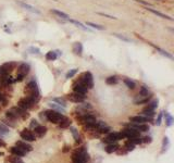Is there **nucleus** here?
<instances>
[{
	"mask_svg": "<svg viewBox=\"0 0 174 163\" xmlns=\"http://www.w3.org/2000/svg\"><path fill=\"white\" fill-rule=\"evenodd\" d=\"M69 150H70V147H69V146H64V148H63V152H68Z\"/></svg>",
	"mask_w": 174,
	"mask_h": 163,
	"instance_id": "8fccbe9b",
	"label": "nucleus"
},
{
	"mask_svg": "<svg viewBox=\"0 0 174 163\" xmlns=\"http://www.w3.org/2000/svg\"><path fill=\"white\" fill-rule=\"evenodd\" d=\"M125 136L124 134L120 132V133H112V134H109L107 136L106 138L102 139L103 142H106V144H113V142H117L119 140H122V139H124Z\"/></svg>",
	"mask_w": 174,
	"mask_h": 163,
	"instance_id": "423d86ee",
	"label": "nucleus"
},
{
	"mask_svg": "<svg viewBox=\"0 0 174 163\" xmlns=\"http://www.w3.org/2000/svg\"><path fill=\"white\" fill-rule=\"evenodd\" d=\"M161 120H162V112H161V113L159 114V115H158V119H157V125H160L161 124Z\"/></svg>",
	"mask_w": 174,
	"mask_h": 163,
	"instance_id": "de8ad7c7",
	"label": "nucleus"
},
{
	"mask_svg": "<svg viewBox=\"0 0 174 163\" xmlns=\"http://www.w3.org/2000/svg\"><path fill=\"white\" fill-rule=\"evenodd\" d=\"M72 124V121L69 119V117H62V120L59 122V127L60 128H68L70 127Z\"/></svg>",
	"mask_w": 174,
	"mask_h": 163,
	"instance_id": "412c9836",
	"label": "nucleus"
},
{
	"mask_svg": "<svg viewBox=\"0 0 174 163\" xmlns=\"http://www.w3.org/2000/svg\"><path fill=\"white\" fill-rule=\"evenodd\" d=\"M57 58H58V56L54 51H49V52L46 54V60H48V61H53V60H56Z\"/></svg>",
	"mask_w": 174,
	"mask_h": 163,
	"instance_id": "7c9ffc66",
	"label": "nucleus"
},
{
	"mask_svg": "<svg viewBox=\"0 0 174 163\" xmlns=\"http://www.w3.org/2000/svg\"><path fill=\"white\" fill-rule=\"evenodd\" d=\"M69 100L72 101V102H75V103H81V102H84L86 99V95L84 94H78V92H72L68 96Z\"/></svg>",
	"mask_w": 174,
	"mask_h": 163,
	"instance_id": "9d476101",
	"label": "nucleus"
},
{
	"mask_svg": "<svg viewBox=\"0 0 174 163\" xmlns=\"http://www.w3.org/2000/svg\"><path fill=\"white\" fill-rule=\"evenodd\" d=\"M124 148H125V150H126V151H133V150H134V149H135V145H134V144H132L131 142H125V145H124Z\"/></svg>",
	"mask_w": 174,
	"mask_h": 163,
	"instance_id": "72a5a7b5",
	"label": "nucleus"
},
{
	"mask_svg": "<svg viewBox=\"0 0 174 163\" xmlns=\"http://www.w3.org/2000/svg\"><path fill=\"white\" fill-rule=\"evenodd\" d=\"M36 126H38V122L36 120H32V122H31V127L35 128Z\"/></svg>",
	"mask_w": 174,
	"mask_h": 163,
	"instance_id": "a18cd8bd",
	"label": "nucleus"
},
{
	"mask_svg": "<svg viewBox=\"0 0 174 163\" xmlns=\"http://www.w3.org/2000/svg\"><path fill=\"white\" fill-rule=\"evenodd\" d=\"M148 11H150V12H153V14H156V15H158V16H160V18H162V19H168V20H171L172 21V19L171 18H169L168 15H164V14H162V13H160V12H158V11H156V10H153V9H147Z\"/></svg>",
	"mask_w": 174,
	"mask_h": 163,
	"instance_id": "473e14b6",
	"label": "nucleus"
},
{
	"mask_svg": "<svg viewBox=\"0 0 174 163\" xmlns=\"http://www.w3.org/2000/svg\"><path fill=\"white\" fill-rule=\"evenodd\" d=\"M29 65L27 63H21L18 66V73H16V77L14 82H22L24 77L29 74Z\"/></svg>",
	"mask_w": 174,
	"mask_h": 163,
	"instance_id": "39448f33",
	"label": "nucleus"
},
{
	"mask_svg": "<svg viewBox=\"0 0 174 163\" xmlns=\"http://www.w3.org/2000/svg\"><path fill=\"white\" fill-rule=\"evenodd\" d=\"M153 120V117H147L144 115H136V117H130V122L131 123H138V124H142L146 122H149Z\"/></svg>",
	"mask_w": 174,
	"mask_h": 163,
	"instance_id": "4468645a",
	"label": "nucleus"
},
{
	"mask_svg": "<svg viewBox=\"0 0 174 163\" xmlns=\"http://www.w3.org/2000/svg\"><path fill=\"white\" fill-rule=\"evenodd\" d=\"M10 152L13 154V156H16V157H24L26 154L24 150H22L21 148H19V147H11L10 148Z\"/></svg>",
	"mask_w": 174,
	"mask_h": 163,
	"instance_id": "6ab92c4d",
	"label": "nucleus"
},
{
	"mask_svg": "<svg viewBox=\"0 0 174 163\" xmlns=\"http://www.w3.org/2000/svg\"><path fill=\"white\" fill-rule=\"evenodd\" d=\"M69 21L71 22V23H73V24H75L77 27H79L81 29H83V31H88V29L87 27H85L84 25L81 23V22H77V21H75V20H69Z\"/></svg>",
	"mask_w": 174,
	"mask_h": 163,
	"instance_id": "c9c22d12",
	"label": "nucleus"
},
{
	"mask_svg": "<svg viewBox=\"0 0 174 163\" xmlns=\"http://www.w3.org/2000/svg\"><path fill=\"white\" fill-rule=\"evenodd\" d=\"M24 94L25 96L29 98V99L34 101L35 103H37L40 99V92H39V89H38V86L36 84L35 81H31L26 85L24 89Z\"/></svg>",
	"mask_w": 174,
	"mask_h": 163,
	"instance_id": "f257e3e1",
	"label": "nucleus"
},
{
	"mask_svg": "<svg viewBox=\"0 0 174 163\" xmlns=\"http://www.w3.org/2000/svg\"><path fill=\"white\" fill-rule=\"evenodd\" d=\"M117 82H119V78L117 76H110L106 79V83L108 85H113V84H117Z\"/></svg>",
	"mask_w": 174,
	"mask_h": 163,
	"instance_id": "2f4dec72",
	"label": "nucleus"
},
{
	"mask_svg": "<svg viewBox=\"0 0 174 163\" xmlns=\"http://www.w3.org/2000/svg\"><path fill=\"white\" fill-rule=\"evenodd\" d=\"M88 160L89 156L85 146L76 149L74 152L72 153V162L73 163H87Z\"/></svg>",
	"mask_w": 174,
	"mask_h": 163,
	"instance_id": "f03ea898",
	"label": "nucleus"
},
{
	"mask_svg": "<svg viewBox=\"0 0 174 163\" xmlns=\"http://www.w3.org/2000/svg\"><path fill=\"white\" fill-rule=\"evenodd\" d=\"M87 25H88V26H92V29H99V31H102V29H103L102 26H100V25H97V24H94V23H90V22H87Z\"/></svg>",
	"mask_w": 174,
	"mask_h": 163,
	"instance_id": "37998d69",
	"label": "nucleus"
},
{
	"mask_svg": "<svg viewBox=\"0 0 174 163\" xmlns=\"http://www.w3.org/2000/svg\"><path fill=\"white\" fill-rule=\"evenodd\" d=\"M165 122H167L168 126H171V125L173 124V117H171L169 113H167V112H165Z\"/></svg>",
	"mask_w": 174,
	"mask_h": 163,
	"instance_id": "a19ab883",
	"label": "nucleus"
},
{
	"mask_svg": "<svg viewBox=\"0 0 174 163\" xmlns=\"http://www.w3.org/2000/svg\"><path fill=\"white\" fill-rule=\"evenodd\" d=\"M34 104H35L34 101H32V100L29 99V98H27V97H25V98L20 99V101H19V103H18V107L24 109V110H29V109H32L33 107H34Z\"/></svg>",
	"mask_w": 174,
	"mask_h": 163,
	"instance_id": "9b49d317",
	"label": "nucleus"
},
{
	"mask_svg": "<svg viewBox=\"0 0 174 163\" xmlns=\"http://www.w3.org/2000/svg\"><path fill=\"white\" fill-rule=\"evenodd\" d=\"M45 117H46V120L49 121L50 123L58 124L62 120L63 115L56 110H48V111H45Z\"/></svg>",
	"mask_w": 174,
	"mask_h": 163,
	"instance_id": "20e7f679",
	"label": "nucleus"
},
{
	"mask_svg": "<svg viewBox=\"0 0 174 163\" xmlns=\"http://www.w3.org/2000/svg\"><path fill=\"white\" fill-rule=\"evenodd\" d=\"M122 133L124 134L125 138H134V137H140V132L136 131L134 128H124Z\"/></svg>",
	"mask_w": 174,
	"mask_h": 163,
	"instance_id": "ddd939ff",
	"label": "nucleus"
},
{
	"mask_svg": "<svg viewBox=\"0 0 174 163\" xmlns=\"http://www.w3.org/2000/svg\"><path fill=\"white\" fill-rule=\"evenodd\" d=\"M77 109H78V110L84 111V112H87V110H92V107L90 106V103H86V102H84L83 104H79V106L77 107Z\"/></svg>",
	"mask_w": 174,
	"mask_h": 163,
	"instance_id": "c756f323",
	"label": "nucleus"
},
{
	"mask_svg": "<svg viewBox=\"0 0 174 163\" xmlns=\"http://www.w3.org/2000/svg\"><path fill=\"white\" fill-rule=\"evenodd\" d=\"M20 136H21L22 139H24L25 142H34V140H36L35 134L29 129H26V128L20 133Z\"/></svg>",
	"mask_w": 174,
	"mask_h": 163,
	"instance_id": "f8f14e48",
	"label": "nucleus"
},
{
	"mask_svg": "<svg viewBox=\"0 0 174 163\" xmlns=\"http://www.w3.org/2000/svg\"><path fill=\"white\" fill-rule=\"evenodd\" d=\"M0 102H2V103H4V106H6V103H7V101H6V99H4V96L0 92Z\"/></svg>",
	"mask_w": 174,
	"mask_h": 163,
	"instance_id": "09e8293b",
	"label": "nucleus"
},
{
	"mask_svg": "<svg viewBox=\"0 0 174 163\" xmlns=\"http://www.w3.org/2000/svg\"><path fill=\"white\" fill-rule=\"evenodd\" d=\"M151 94H149V95H140L139 94L138 95V98L137 99H135V101L134 102L136 103V104H142V103H146V102H148L150 100V98H151Z\"/></svg>",
	"mask_w": 174,
	"mask_h": 163,
	"instance_id": "f3484780",
	"label": "nucleus"
},
{
	"mask_svg": "<svg viewBox=\"0 0 174 163\" xmlns=\"http://www.w3.org/2000/svg\"><path fill=\"white\" fill-rule=\"evenodd\" d=\"M11 112H13L15 114V117L18 119H22V120H26L29 117V114L26 112V110L22 109L20 107H14V108H11L10 109Z\"/></svg>",
	"mask_w": 174,
	"mask_h": 163,
	"instance_id": "6e6552de",
	"label": "nucleus"
},
{
	"mask_svg": "<svg viewBox=\"0 0 174 163\" xmlns=\"http://www.w3.org/2000/svg\"><path fill=\"white\" fill-rule=\"evenodd\" d=\"M130 127L134 128V129H136V131H138V132L149 131V125L145 124V123H142V124H138V123H131V124H130Z\"/></svg>",
	"mask_w": 174,
	"mask_h": 163,
	"instance_id": "2eb2a0df",
	"label": "nucleus"
},
{
	"mask_svg": "<svg viewBox=\"0 0 174 163\" xmlns=\"http://www.w3.org/2000/svg\"><path fill=\"white\" fill-rule=\"evenodd\" d=\"M124 83H125V85L127 86L128 88L130 89H134L136 87V85H135V83L133 81H131V79H128V78H125L124 79Z\"/></svg>",
	"mask_w": 174,
	"mask_h": 163,
	"instance_id": "f704fd0d",
	"label": "nucleus"
},
{
	"mask_svg": "<svg viewBox=\"0 0 174 163\" xmlns=\"http://www.w3.org/2000/svg\"><path fill=\"white\" fill-rule=\"evenodd\" d=\"M111 131V128L109 127V126H103V127H100L99 129H98V132L97 133H99V134H108L109 132Z\"/></svg>",
	"mask_w": 174,
	"mask_h": 163,
	"instance_id": "58836bf2",
	"label": "nucleus"
},
{
	"mask_svg": "<svg viewBox=\"0 0 174 163\" xmlns=\"http://www.w3.org/2000/svg\"><path fill=\"white\" fill-rule=\"evenodd\" d=\"M76 73H77V70H76V69H73V70H71L70 72H68V73H67V75H65V78H68V79H69V78L73 77V76H74Z\"/></svg>",
	"mask_w": 174,
	"mask_h": 163,
	"instance_id": "79ce46f5",
	"label": "nucleus"
},
{
	"mask_svg": "<svg viewBox=\"0 0 174 163\" xmlns=\"http://www.w3.org/2000/svg\"><path fill=\"white\" fill-rule=\"evenodd\" d=\"M15 146L19 147V148H21L22 150H24L25 152H29V151H32L33 150V147L29 145L27 142H22V140H19V142H15Z\"/></svg>",
	"mask_w": 174,
	"mask_h": 163,
	"instance_id": "dca6fc26",
	"label": "nucleus"
},
{
	"mask_svg": "<svg viewBox=\"0 0 174 163\" xmlns=\"http://www.w3.org/2000/svg\"><path fill=\"white\" fill-rule=\"evenodd\" d=\"M75 83L81 84V85H84L88 89L92 88V87H94V78H92V73H90V72H85V73H83Z\"/></svg>",
	"mask_w": 174,
	"mask_h": 163,
	"instance_id": "7ed1b4c3",
	"label": "nucleus"
},
{
	"mask_svg": "<svg viewBox=\"0 0 174 163\" xmlns=\"http://www.w3.org/2000/svg\"><path fill=\"white\" fill-rule=\"evenodd\" d=\"M128 142H131L134 145H140L142 142V140L140 137H134V138H128Z\"/></svg>",
	"mask_w": 174,
	"mask_h": 163,
	"instance_id": "4c0bfd02",
	"label": "nucleus"
},
{
	"mask_svg": "<svg viewBox=\"0 0 174 163\" xmlns=\"http://www.w3.org/2000/svg\"><path fill=\"white\" fill-rule=\"evenodd\" d=\"M119 147H120V146L117 145V144H115V142H113V144H109V145L106 147V152L107 153L115 152L117 149H119Z\"/></svg>",
	"mask_w": 174,
	"mask_h": 163,
	"instance_id": "4be33fe9",
	"label": "nucleus"
},
{
	"mask_svg": "<svg viewBox=\"0 0 174 163\" xmlns=\"http://www.w3.org/2000/svg\"><path fill=\"white\" fill-rule=\"evenodd\" d=\"M169 138L168 137H164L163 138V144H162V151L161 152L163 153V152H165L167 151V149H168V147H169Z\"/></svg>",
	"mask_w": 174,
	"mask_h": 163,
	"instance_id": "e433bc0d",
	"label": "nucleus"
},
{
	"mask_svg": "<svg viewBox=\"0 0 174 163\" xmlns=\"http://www.w3.org/2000/svg\"><path fill=\"white\" fill-rule=\"evenodd\" d=\"M115 37H119L120 39H122V40H124V41H130V39L128 38H126V37H123V36H120L119 34H113Z\"/></svg>",
	"mask_w": 174,
	"mask_h": 163,
	"instance_id": "49530a36",
	"label": "nucleus"
},
{
	"mask_svg": "<svg viewBox=\"0 0 174 163\" xmlns=\"http://www.w3.org/2000/svg\"><path fill=\"white\" fill-rule=\"evenodd\" d=\"M73 90H74L75 92H78V94H84V95H86V92H88V88L85 87L84 85L74 83V84H73Z\"/></svg>",
	"mask_w": 174,
	"mask_h": 163,
	"instance_id": "a211bd4d",
	"label": "nucleus"
},
{
	"mask_svg": "<svg viewBox=\"0 0 174 163\" xmlns=\"http://www.w3.org/2000/svg\"><path fill=\"white\" fill-rule=\"evenodd\" d=\"M16 66L15 62H7L0 66V75H9Z\"/></svg>",
	"mask_w": 174,
	"mask_h": 163,
	"instance_id": "0eeeda50",
	"label": "nucleus"
},
{
	"mask_svg": "<svg viewBox=\"0 0 174 163\" xmlns=\"http://www.w3.org/2000/svg\"><path fill=\"white\" fill-rule=\"evenodd\" d=\"M4 152H2V151H0V157H4Z\"/></svg>",
	"mask_w": 174,
	"mask_h": 163,
	"instance_id": "603ef678",
	"label": "nucleus"
},
{
	"mask_svg": "<svg viewBox=\"0 0 174 163\" xmlns=\"http://www.w3.org/2000/svg\"><path fill=\"white\" fill-rule=\"evenodd\" d=\"M19 4H20L22 8H24L25 10L31 11V12H33V13H37V14H39V11L37 10V9H35L34 7H32V6H29V4H24V2H19Z\"/></svg>",
	"mask_w": 174,
	"mask_h": 163,
	"instance_id": "b1692460",
	"label": "nucleus"
},
{
	"mask_svg": "<svg viewBox=\"0 0 174 163\" xmlns=\"http://www.w3.org/2000/svg\"><path fill=\"white\" fill-rule=\"evenodd\" d=\"M0 147H6V142L0 139Z\"/></svg>",
	"mask_w": 174,
	"mask_h": 163,
	"instance_id": "3c124183",
	"label": "nucleus"
},
{
	"mask_svg": "<svg viewBox=\"0 0 174 163\" xmlns=\"http://www.w3.org/2000/svg\"><path fill=\"white\" fill-rule=\"evenodd\" d=\"M53 102H56V103H58V104H60L61 107H65L67 106V102H65V101H64L63 99H62V98H53V100H52Z\"/></svg>",
	"mask_w": 174,
	"mask_h": 163,
	"instance_id": "ea45409f",
	"label": "nucleus"
},
{
	"mask_svg": "<svg viewBox=\"0 0 174 163\" xmlns=\"http://www.w3.org/2000/svg\"><path fill=\"white\" fill-rule=\"evenodd\" d=\"M10 133V129L7 125L4 123H0V136H4V135H8Z\"/></svg>",
	"mask_w": 174,
	"mask_h": 163,
	"instance_id": "c85d7f7f",
	"label": "nucleus"
},
{
	"mask_svg": "<svg viewBox=\"0 0 174 163\" xmlns=\"http://www.w3.org/2000/svg\"><path fill=\"white\" fill-rule=\"evenodd\" d=\"M34 129H35V134L37 135L38 137H44L47 133V127L46 126H42V125L36 126Z\"/></svg>",
	"mask_w": 174,
	"mask_h": 163,
	"instance_id": "aec40b11",
	"label": "nucleus"
},
{
	"mask_svg": "<svg viewBox=\"0 0 174 163\" xmlns=\"http://www.w3.org/2000/svg\"><path fill=\"white\" fill-rule=\"evenodd\" d=\"M6 163H24V161L21 159V157H8L6 159Z\"/></svg>",
	"mask_w": 174,
	"mask_h": 163,
	"instance_id": "5701e85b",
	"label": "nucleus"
},
{
	"mask_svg": "<svg viewBox=\"0 0 174 163\" xmlns=\"http://www.w3.org/2000/svg\"><path fill=\"white\" fill-rule=\"evenodd\" d=\"M77 120L82 123V124H94V123H96L97 120H96V117L95 115H92V114H84L82 117H78Z\"/></svg>",
	"mask_w": 174,
	"mask_h": 163,
	"instance_id": "1a4fd4ad",
	"label": "nucleus"
},
{
	"mask_svg": "<svg viewBox=\"0 0 174 163\" xmlns=\"http://www.w3.org/2000/svg\"><path fill=\"white\" fill-rule=\"evenodd\" d=\"M51 13H53V14L58 15L59 18L61 19H64V20H69V16L67 13H64V12H62V11H59V10H56V9H53V10H51Z\"/></svg>",
	"mask_w": 174,
	"mask_h": 163,
	"instance_id": "a878e982",
	"label": "nucleus"
},
{
	"mask_svg": "<svg viewBox=\"0 0 174 163\" xmlns=\"http://www.w3.org/2000/svg\"><path fill=\"white\" fill-rule=\"evenodd\" d=\"M71 133H72V135H73V137H74L75 142H76V144H79V142H82V139H81V136H79V134H78V131L76 129V128L72 127L71 128Z\"/></svg>",
	"mask_w": 174,
	"mask_h": 163,
	"instance_id": "cd10ccee",
	"label": "nucleus"
},
{
	"mask_svg": "<svg viewBox=\"0 0 174 163\" xmlns=\"http://www.w3.org/2000/svg\"><path fill=\"white\" fill-rule=\"evenodd\" d=\"M73 51H74L75 54H78V56H82V51H83V46L81 43H75L74 47H73Z\"/></svg>",
	"mask_w": 174,
	"mask_h": 163,
	"instance_id": "bb28decb",
	"label": "nucleus"
},
{
	"mask_svg": "<svg viewBox=\"0 0 174 163\" xmlns=\"http://www.w3.org/2000/svg\"><path fill=\"white\" fill-rule=\"evenodd\" d=\"M142 142H145V144H150V142H153V138L150 137V136H145L144 138H142Z\"/></svg>",
	"mask_w": 174,
	"mask_h": 163,
	"instance_id": "c03bdc74",
	"label": "nucleus"
},
{
	"mask_svg": "<svg viewBox=\"0 0 174 163\" xmlns=\"http://www.w3.org/2000/svg\"><path fill=\"white\" fill-rule=\"evenodd\" d=\"M49 106L51 107L52 110H56V111H58V112H60V113H64V112H65V109H64L63 107H61L60 104H58V103H56V102H50Z\"/></svg>",
	"mask_w": 174,
	"mask_h": 163,
	"instance_id": "393cba45",
	"label": "nucleus"
}]
</instances>
